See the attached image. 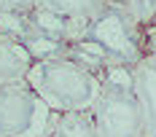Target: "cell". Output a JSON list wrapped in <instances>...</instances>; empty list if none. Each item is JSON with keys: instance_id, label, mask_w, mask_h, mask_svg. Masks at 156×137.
<instances>
[{"instance_id": "cell-2", "label": "cell", "mask_w": 156, "mask_h": 137, "mask_svg": "<svg viewBox=\"0 0 156 137\" xmlns=\"http://www.w3.org/2000/svg\"><path fill=\"white\" fill-rule=\"evenodd\" d=\"M81 43L94 46L105 57L116 59L119 65H129V67L135 62H140L143 54H145V48L140 46V27H137V22L119 3H110L97 19H92L83 27Z\"/></svg>"}, {"instance_id": "cell-11", "label": "cell", "mask_w": 156, "mask_h": 137, "mask_svg": "<svg viewBox=\"0 0 156 137\" xmlns=\"http://www.w3.org/2000/svg\"><path fill=\"white\" fill-rule=\"evenodd\" d=\"M148 38H151V48H148V51H156V32L148 30Z\"/></svg>"}, {"instance_id": "cell-10", "label": "cell", "mask_w": 156, "mask_h": 137, "mask_svg": "<svg viewBox=\"0 0 156 137\" xmlns=\"http://www.w3.org/2000/svg\"><path fill=\"white\" fill-rule=\"evenodd\" d=\"M35 5H38V0H0V8L16 11V14H30Z\"/></svg>"}, {"instance_id": "cell-7", "label": "cell", "mask_w": 156, "mask_h": 137, "mask_svg": "<svg viewBox=\"0 0 156 137\" xmlns=\"http://www.w3.org/2000/svg\"><path fill=\"white\" fill-rule=\"evenodd\" d=\"M38 5H43L46 11L62 16L65 22L86 27L92 19L102 14L110 5V0H38Z\"/></svg>"}, {"instance_id": "cell-8", "label": "cell", "mask_w": 156, "mask_h": 137, "mask_svg": "<svg viewBox=\"0 0 156 137\" xmlns=\"http://www.w3.org/2000/svg\"><path fill=\"white\" fill-rule=\"evenodd\" d=\"M48 137H100L92 113H54L48 124Z\"/></svg>"}, {"instance_id": "cell-13", "label": "cell", "mask_w": 156, "mask_h": 137, "mask_svg": "<svg viewBox=\"0 0 156 137\" xmlns=\"http://www.w3.org/2000/svg\"><path fill=\"white\" fill-rule=\"evenodd\" d=\"M148 30H154V32H156V24H154V27H148Z\"/></svg>"}, {"instance_id": "cell-1", "label": "cell", "mask_w": 156, "mask_h": 137, "mask_svg": "<svg viewBox=\"0 0 156 137\" xmlns=\"http://www.w3.org/2000/svg\"><path fill=\"white\" fill-rule=\"evenodd\" d=\"M24 83L51 113H86L102 91V78L70 54L38 59Z\"/></svg>"}, {"instance_id": "cell-9", "label": "cell", "mask_w": 156, "mask_h": 137, "mask_svg": "<svg viewBox=\"0 0 156 137\" xmlns=\"http://www.w3.org/2000/svg\"><path fill=\"white\" fill-rule=\"evenodd\" d=\"M124 8L132 14L140 30H148L156 24V0H126Z\"/></svg>"}, {"instance_id": "cell-4", "label": "cell", "mask_w": 156, "mask_h": 137, "mask_svg": "<svg viewBox=\"0 0 156 137\" xmlns=\"http://www.w3.org/2000/svg\"><path fill=\"white\" fill-rule=\"evenodd\" d=\"M54 113L27 86H0V137H35L46 135Z\"/></svg>"}, {"instance_id": "cell-3", "label": "cell", "mask_w": 156, "mask_h": 137, "mask_svg": "<svg viewBox=\"0 0 156 137\" xmlns=\"http://www.w3.org/2000/svg\"><path fill=\"white\" fill-rule=\"evenodd\" d=\"M89 113L100 137H145V116L132 83H102Z\"/></svg>"}, {"instance_id": "cell-12", "label": "cell", "mask_w": 156, "mask_h": 137, "mask_svg": "<svg viewBox=\"0 0 156 137\" xmlns=\"http://www.w3.org/2000/svg\"><path fill=\"white\" fill-rule=\"evenodd\" d=\"M35 137H48V132H46V135H35Z\"/></svg>"}, {"instance_id": "cell-5", "label": "cell", "mask_w": 156, "mask_h": 137, "mask_svg": "<svg viewBox=\"0 0 156 137\" xmlns=\"http://www.w3.org/2000/svg\"><path fill=\"white\" fill-rule=\"evenodd\" d=\"M132 89L145 116V137H156V51H145L132 65Z\"/></svg>"}, {"instance_id": "cell-6", "label": "cell", "mask_w": 156, "mask_h": 137, "mask_svg": "<svg viewBox=\"0 0 156 137\" xmlns=\"http://www.w3.org/2000/svg\"><path fill=\"white\" fill-rule=\"evenodd\" d=\"M32 65H35V57L22 38L0 35V86L24 83Z\"/></svg>"}]
</instances>
